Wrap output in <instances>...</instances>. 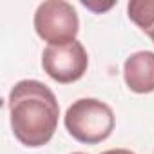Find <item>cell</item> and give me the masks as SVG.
I'll list each match as a JSON object with an SVG mask.
<instances>
[{
	"label": "cell",
	"instance_id": "obj_1",
	"mask_svg": "<svg viewBox=\"0 0 154 154\" xmlns=\"http://www.w3.org/2000/svg\"><path fill=\"white\" fill-rule=\"evenodd\" d=\"M9 116L15 138L26 147L51 141L58 127L60 107L54 93L38 80H22L9 93Z\"/></svg>",
	"mask_w": 154,
	"mask_h": 154
},
{
	"label": "cell",
	"instance_id": "obj_4",
	"mask_svg": "<svg viewBox=\"0 0 154 154\" xmlns=\"http://www.w3.org/2000/svg\"><path fill=\"white\" fill-rule=\"evenodd\" d=\"M89 65L87 51L78 42L47 45L42 53V67L58 84H72L85 74Z\"/></svg>",
	"mask_w": 154,
	"mask_h": 154
},
{
	"label": "cell",
	"instance_id": "obj_6",
	"mask_svg": "<svg viewBox=\"0 0 154 154\" xmlns=\"http://www.w3.org/2000/svg\"><path fill=\"white\" fill-rule=\"evenodd\" d=\"M129 18L154 42V0H132L127 6Z\"/></svg>",
	"mask_w": 154,
	"mask_h": 154
},
{
	"label": "cell",
	"instance_id": "obj_8",
	"mask_svg": "<svg viewBox=\"0 0 154 154\" xmlns=\"http://www.w3.org/2000/svg\"><path fill=\"white\" fill-rule=\"evenodd\" d=\"M74 154H84V152H74Z\"/></svg>",
	"mask_w": 154,
	"mask_h": 154
},
{
	"label": "cell",
	"instance_id": "obj_3",
	"mask_svg": "<svg viewBox=\"0 0 154 154\" xmlns=\"http://www.w3.org/2000/svg\"><path fill=\"white\" fill-rule=\"evenodd\" d=\"M78 15L69 2L47 0L36 8L35 31L49 45H62L76 40L78 35Z\"/></svg>",
	"mask_w": 154,
	"mask_h": 154
},
{
	"label": "cell",
	"instance_id": "obj_2",
	"mask_svg": "<svg viewBox=\"0 0 154 154\" xmlns=\"http://www.w3.org/2000/svg\"><path fill=\"white\" fill-rule=\"evenodd\" d=\"M63 123L76 141L94 145L112 134L114 112L96 98H80L67 109Z\"/></svg>",
	"mask_w": 154,
	"mask_h": 154
},
{
	"label": "cell",
	"instance_id": "obj_5",
	"mask_svg": "<svg viewBox=\"0 0 154 154\" xmlns=\"http://www.w3.org/2000/svg\"><path fill=\"white\" fill-rule=\"evenodd\" d=\"M123 78L132 93L147 94L154 91V53L138 51L125 60Z\"/></svg>",
	"mask_w": 154,
	"mask_h": 154
},
{
	"label": "cell",
	"instance_id": "obj_7",
	"mask_svg": "<svg viewBox=\"0 0 154 154\" xmlns=\"http://www.w3.org/2000/svg\"><path fill=\"white\" fill-rule=\"evenodd\" d=\"M102 154H134V152H131L127 149H111V150H105Z\"/></svg>",
	"mask_w": 154,
	"mask_h": 154
}]
</instances>
